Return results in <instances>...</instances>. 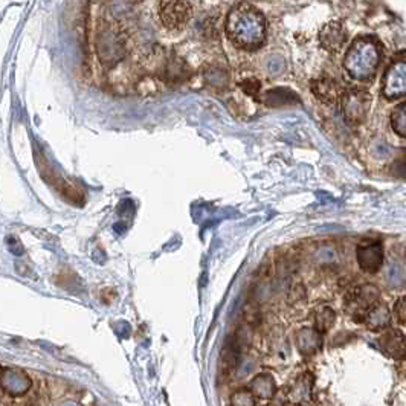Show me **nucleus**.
<instances>
[{"mask_svg":"<svg viewBox=\"0 0 406 406\" xmlns=\"http://www.w3.org/2000/svg\"><path fill=\"white\" fill-rule=\"evenodd\" d=\"M226 34L243 49H259L266 40V20L249 3H239L226 17Z\"/></svg>","mask_w":406,"mask_h":406,"instance_id":"obj_1","label":"nucleus"},{"mask_svg":"<svg viewBox=\"0 0 406 406\" xmlns=\"http://www.w3.org/2000/svg\"><path fill=\"white\" fill-rule=\"evenodd\" d=\"M381 63V49L373 37L356 38L344 58V67L355 80L367 81L374 77Z\"/></svg>","mask_w":406,"mask_h":406,"instance_id":"obj_2","label":"nucleus"},{"mask_svg":"<svg viewBox=\"0 0 406 406\" xmlns=\"http://www.w3.org/2000/svg\"><path fill=\"white\" fill-rule=\"evenodd\" d=\"M97 53L101 64L113 67L126 56V38L118 25L104 22L97 32Z\"/></svg>","mask_w":406,"mask_h":406,"instance_id":"obj_3","label":"nucleus"},{"mask_svg":"<svg viewBox=\"0 0 406 406\" xmlns=\"http://www.w3.org/2000/svg\"><path fill=\"white\" fill-rule=\"evenodd\" d=\"M191 8L185 0H160L159 2V19L162 25L170 31H179L185 28Z\"/></svg>","mask_w":406,"mask_h":406,"instance_id":"obj_4","label":"nucleus"},{"mask_svg":"<svg viewBox=\"0 0 406 406\" xmlns=\"http://www.w3.org/2000/svg\"><path fill=\"white\" fill-rule=\"evenodd\" d=\"M382 95L387 99L406 97V57L392 62L383 73Z\"/></svg>","mask_w":406,"mask_h":406,"instance_id":"obj_5","label":"nucleus"},{"mask_svg":"<svg viewBox=\"0 0 406 406\" xmlns=\"http://www.w3.org/2000/svg\"><path fill=\"white\" fill-rule=\"evenodd\" d=\"M379 300V289L371 286V284H363L356 292L347 300L348 313L361 320L362 316H367L371 309L376 306Z\"/></svg>","mask_w":406,"mask_h":406,"instance_id":"obj_6","label":"nucleus"},{"mask_svg":"<svg viewBox=\"0 0 406 406\" xmlns=\"http://www.w3.org/2000/svg\"><path fill=\"white\" fill-rule=\"evenodd\" d=\"M370 109L368 93L362 91H350L342 98L344 117L351 124L362 123Z\"/></svg>","mask_w":406,"mask_h":406,"instance_id":"obj_7","label":"nucleus"},{"mask_svg":"<svg viewBox=\"0 0 406 406\" xmlns=\"http://www.w3.org/2000/svg\"><path fill=\"white\" fill-rule=\"evenodd\" d=\"M32 387L29 376L19 368H5L2 371V388L12 397L23 396Z\"/></svg>","mask_w":406,"mask_h":406,"instance_id":"obj_8","label":"nucleus"},{"mask_svg":"<svg viewBox=\"0 0 406 406\" xmlns=\"http://www.w3.org/2000/svg\"><path fill=\"white\" fill-rule=\"evenodd\" d=\"M356 259L359 266L365 272L374 274L382 267L383 261V249L381 243H368L362 245L356 250Z\"/></svg>","mask_w":406,"mask_h":406,"instance_id":"obj_9","label":"nucleus"},{"mask_svg":"<svg viewBox=\"0 0 406 406\" xmlns=\"http://www.w3.org/2000/svg\"><path fill=\"white\" fill-rule=\"evenodd\" d=\"M295 344H296L298 351H300L302 356L309 357V356L316 355L318 351L321 350L322 337L320 331H318L315 327L313 329L306 327L298 331L295 336Z\"/></svg>","mask_w":406,"mask_h":406,"instance_id":"obj_10","label":"nucleus"},{"mask_svg":"<svg viewBox=\"0 0 406 406\" xmlns=\"http://www.w3.org/2000/svg\"><path fill=\"white\" fill-rule=\"evenodd\" d=\"M379 344H381L383 353H387L390 357L401 359V357L406 356V339L398 330H390L383 333L379 339Z\"/></svg>","mask_w":406,"mask_h":406,"instance_id":"obj_11","label":"nucleus"},{"mask_svg":"<svg viewBox=\"0 0 406 406\" xmlns=\"http://www.w3.org/2000/svg\"><path fill=\"white\" fill-rule=\"evenodd\" d=\"M320 42L324 49H327L330 52L339 51L345 42V31L342 28V25L337 22H331L324 26L320 34Z\"/></svg>","mask_w":406,"mask_h":406,"instance_id":"obj_12","label":"nucleus"},{"mask_svg":"<svg viewBox=\"0 0 406 406\" xmlns=\"http://www.w3.org/2000/svg\"><path fill=\"white\" fill-rule=\"evenodd\" d=\"M312 387H313V379L309 373L298 377L287 394L290 403L304 405L306 402H309L310 396H312Z\"/></svg>","mask_w":406,"mask_h":406,"instance_id":"obj_13","label":"nucleus"},{"mask_svg":"<svg viewBox=\"0 0 406 406\" xmlns=\"http://www.w3.org/2000/svg\"><path fill=\"white\" fill-rule=\"evenodd\" d=\"M249 388L254 392L255 397L261 398V401H272L276 394L275 379L269 373L256 374L252 379V382H250Z\"/></svg>","mask_w":406,"mask_h":406,"instance_id":"obj_14","label":"nucleus"},{"mask_svg":"<svg viewBox=\"0 0 406 406\" xmlns=\"http://www.w3.org/2000/svg\"><path fill=\"white\" fill-rule=\"evenodd\" d=\"M365 321H367V327L371 331H382L390 327L391 313L385 304H376V306L370 310L368 315L365 316Z\"/></svg>","mask_w":406,"mask_h":406,"instance_id":"obj_15","label":"nucleus"},{"mask_svg":"<svg viewBox=\"0 0 406 406\" xmlns=\"http://www.w3.org/2000/svg\"><path fill=\"white\" fill-rule=\"evenodd\" d=\"M313 93L324 103H335L337 95H339V87L330 78H321L313 81L312 84Z\"/></svg>","mask_w":406,"mask_h":406,"instance_id":"obj_16","label":"nucleus"},{"mask_svg":"<svg viewBox=\"0 0 406 406\" xmlns=\"http://www.w3.org/2000/svg\"><path fill=\"white\" fill-rule=\"evenodd\" d=\"M187 64L182 62L180 58H170L167 60V64L162 72V78L168 83H179V81H185L188 77Z\"/></svg>","mask_w":406,"mask_h":406,"instance_id":"obj_17","label":"nucleus"},{"mask_svg":"<svg viewBox=\"0 0 406 406\" xmlns=\"http://www.w3.org/2000/svg\"><path fill=\"white\" fill-rule=\"evenodd\" d=\"M336 321V313L331 307H321L316 310L315 313V329L320 331L321 335L329 333L333 329Z\"/></svg>","mask_w":406,"mask_h":406,"instance_id":"obj_18","label":"nucleus"},{"mask_svg":"<svg viewBox=\"0 0 406 406\" xmlns=\"http://www.w3.org/2000/svg\"><path fill=\"white\" fill-rule=\"evenodd\" d=\"M385 280L391 287H401L406 281L405 267L398 261H390L385 267Z\"/></svg>","mask_w":406,"mask_h":406,"instance_id":"obj_19","label":"nucleus"},{"mask_svg":"<svg viewBox=\"0 0 406 406\" xmlns=\"http://www.w3.org/2000/svg\"><path fill=\"white\" fill-rule=\"evenodd\" d=\"M391 126L398 136L406 138V103L398 104L391 115Z\"/></svg>","mask_w":406,"mask_h":406,"instance_id":"obj_20","label":"nucleus"},{"mask_svg":"<svg viewBox=\"0 0 406 406\" xmlns=\"http://www.w3.org/2000/svg\"><path fill=\"white\" fill-rule=\"evenodd\" d=\"M205 75H206L208 83L214 87H220V89H223V87L228 86V81H229L228 73L219 66L209 67Z\"/></svg>","mask_w":406,"mask_h":406,"instance_id":"obj_21","label":"nucleus"},{"mask_svg":"<svg viewBox=\"0 0 406 406\" xmlns=\"http://www.w3.org/2000/svg\"><path fill=\"white\" fill-rule=\"evenodd\" d=\"M231 405L232 406H255L256 397L250 388H240L237 390L231 396Z\"/></svg>","mask_w":406,"mask_h":406,"instance_id":"obj_22","label":"nucleus"},{"mask_svg":"<svg viewBox=\"0 0 406 406\" xmlns=\"http://www.w3.org/2000/svg\"><path fill=\"white\" fill-rule=\"evenodd\" d=\"M240 87L243 89V92L249 95V97L259 98V93H260V89H261V84H260L259 80L246 78L245 81H241Z\"/></svg>","mask_w":406,"mask_h":406,"instance_id":"obj_23","label":"nucleus"},{"mask_svg":"<svg viewBox=\"0 0 406 406\" xmlns=\"http://www.w3.org/2000/svg\"><path fill=\"white\" fill-rule=\"evenodd\" d=\"M394 313L397 321L406 326V295L401 296L394 304Z\"/></svg>","mask_w":406,"mask_h":406,"instance_id":"obj_24","label":"nucleus"},{"mask_svg":"<svg viewBox=\"0 0 406 406\" xmlns=\"http://www.w3.org/2000/svg\"><path fill=\"white\" fill-rule=\"evenodd\" d=\"M392 173L398 178H406V152H403L402 156H398V159L392 164Z\"/></svg>","mask_w":406,"mask_h":406,"instance_id":"obj_25","label":"nucleus"},{"mask_svg":"<svg viewBox=\"0 0 406 406\" xmlns=\"http://www.w3.org/2000/svg\"><path fill=\"white\" fill-rule=\"evenodd\" d=\"M295 406H304V405H295Z\"/></svg>","mask_w":406,"mask_h":406,"instance_id":"obj_26","label":"nucleus"},{"mask_svg":"<svg viewBox=\"0 0 406 406\" xmlns=\"http://www.w3.org/2000/svg\"><path fill=\"white\" fill-rule=\"evenodd\" d=\"M265 406H272V405H265Z\"/></svg>","mask_w":406,"mask_h":406,"instance_id":"obj_27","label":"nucleus"}]
</instances>
